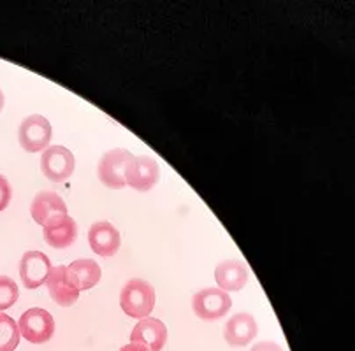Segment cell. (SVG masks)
Segmentation results:
<instances>
[{"mask_svg": "<svg viewBox=\"0 0 355 351\" xmlns=\"http://www.w3.org/2000/svg\"><path fill=\"white\" fill-rule=\"evenodd\" d=\"M120 307L130 318H148L155 307V290L146 280L134 278L121 288Z\"/></svg>", "mask_w": 355, "mask_h": 351, "instance_id": "cell-1", "label": "cell"}, {"mask_svg": "<svg viewBox=\"0 0 355 351\" xmlns=\"http://www.w3.org/2000/svg\"><path fill=\"white\" fill-rule=\"evenodd\" d=\"M31 215L42 228L58 227L67 218V204L58 193L39 192L31 204Z\"/></svg>", "mask_w": 355, "mask_h": 351, "instance_id": "cell-2", "label": "cell"}, {"mask_svg": "<svg viewBox=\"0 0 355 351\" xmlns=\"http://www.w3.org/2000/svg\"><path fill=\"white\" fill-rule=\"evenodd\" d=\"M19 336L32 344L48 343L55 334V320L51 313L42 307H32L19 316Z\"/></svg>", "mask_w": 355, "mask_h": 351, "instance_id": "cell-3", "label": "cell"}, {"mask_svg": "<svg viewBox=\"0 0 355 351\" xmlns=\"http://www.w3.org/2000/svg\"><path fill=\"white\" fill-rule=\"evenodd\" d=\"M53 129L51 123L41 114H31L19 123L18 141L19 146L28 153L44 152L51 143Z\"/></svg>", "mask_w": 355, "mask_h": 351, "instance_id": "cell-4", "label": "cell"}, {"mask_svg": "<svg viewBox=\"0 0 355 351\" xmlns=\"http://www.w3.org/2000/svg\"><path fill=\"white\" fill-rule=\"evenodd\" d=\"M232 307L231 295L220 288H202L192 298V309L197 318L215 321L225 316Z\"/></svg>", "mask_w": 355, "mask_h": 351, "instance_id": "cell-5", "label": "cell"}, {"mask_svg": "<svg viewBox=\"0 0 355 351\" xmlns=\"http://www.w3.org/2000/svg\"><path fill=\"white\" fill-rule=\"evenodd\" d=\"M132 159V153L129 150H121V147L104 153L97 169L101 183L113 190L123 188L127 185L125 183V170H127V165H129Z\"/></svg>", "mask_w": 355, "mask_h": 351, "instance_id": "cell-6", "label": "cell"}, {"mask_svg": "<svg viewBox=\"0 0 355 351\" xmlns=\"http://www.w3.org/2000/svg\"><path fill=\"white\" fill-rule=\"evenodd\" d=\"M74 155L65 146H48L41 156V170L49 181H67L74 172Z\"/></svg>", "mask_w": 355, "mask_h": 351, "instance_id": "cell-7", "label": "cell"}, {"mask_svg": "<svg viewBox=\"0 0 355 351\" xmlns=\"http://www.w3.org/2000/svg\"><path fill=\"white\" fill-rule=\"evenodd\" d=\"M160 178L159 163L148 155L134 156L125 170V183L137 192H148Z\"/></svg>", "mask_w": 355, "mask_h": 351, "instance_id": "cell-8", "label": "cell"}, {"mask_svg": "<svg viewBox=\"0 0 355 351\" xmlns=\"http://www.w3.org/2000/svg\"><path fill=\"white\" fill-rule=\"evenodd\" d=\"M53 265L42 251H27L19 260V276L28 290H35L46 283Z\"/></svg>", "mask_w": 355, "mask_h": 351, "instance_id": "cell-9", "label": "cell"}, {"mask_svg": "<svg viewBox=\"0 0 355 351\" xmlns=\"http://www.w3.org/2000/svg\"><path fill=\"white\" fill-rule=\"evenodd\" d=\"M88 242L98 257H113L121 246V235L113 223L97 222L88 231Z\"/></svg>", "mask_w": 355, "mask_h": 351, "instance_id": "cell-10", "label": "cell"}, {"mask_svg": "<svg viewBox=\"0 0 355 351\" xmlns=\"http://www.w3.org/2000/svg\"><path fill=\"white\" fill-rule=\"evenodd\" d=\"M130 343L143 344L150 351H162L167 343V327L157 318H143L132 329Z\"/></svg>", "mask_w": 355, "mask_h": 351, "instance_id": "cell-11", "label": "cell"}, {"mask_svg": "<svg viewBox=\"0 0 355 351\" xmlns=\"http://www.w3.org/2000/svg\"><path fill=\"white\" fill-rule=\"evenodd\" d=\"M257 336V321L253 320L252 314L238 313L227 320L223 337L229 346H246Z\"/></svg>", "mask_w": 355, "mask_h": 351, "instance_id": "cell-12", "label": "cell"}, {"mask_svg": "<svg viewBox=\"0 0 355 351\" xmlns=\"http://www.w3.org/2000/svg\"><path fill=\"white\" fill-rule=\"evenodd\" d=\"M46 285H48L49 297L53 298V303L58 304V306L71 307L80 298V290L72 287L71 281L67 280L65 265H57V267L51 269Z\"/></svg>", "mask_w": 355, "mask_h": 351, "instance_id": "cell-13", "label": "cell"}, {"mask_svg": "<svg viewBox=\"0 0 355 351\" xmlns=\"http://www.w3.org/2000/svg\"><path fill=\"white\" fill-rule=\"evenodd\" d=\"M248 267L241 260H223L215 269L216 285L225 294L243 290L245 285L248 283Z\"/></svg>", "mask_w": 355, "mask_h": 351, "instance_id": "cell-14", "label": "cell"}, {"mask_svg": "<svg viewBox=\"0 0 355 351\" xmlns=\"http://www.w3.org/2000/svg\"><path fill=\"white\" fill-rule=\"evenodd\" d=\"M65 272H67V280L71 281L72 287H76L80 291L94 288L101 281V276H103L101 265L95 260H90V258L74 260L65 267Z\"/></svg>", "mask_w": 355, "mask_h": 351, "instance_id": "cell-15", "label": "cell"}, {"mask_svg": "<svg viewBox=\"0 0 355 351\" xmlns=\"http://www.w3.org/2000/svg\"><path fill=\"white\" fill-rule=\"evenodd\" d=\"M76 237H78V225H76L74 218H71V216H67L58 227L44 228V241L51 248H67L76 241Z\"/></svg>", "mask_w": 355, "mask_h": 351, "instance_id": "cell-16", "label": "cell"}, {"mask_svg": "<svg viewBox=\"0 0 355 351\" xmlns=\"http://www.w3.org/2000/svg\"><path fill=\"white\" fill-rule=\"evenodd\" d=\"M19 337L18 323L6 313H0V351H15Z\"/></svg>", "mask_w": 355, "mask_h": 351, "instance_id": "cell-17", "label": "cell"}, {"mask_svg": "<svg viewBox=\"0 0 355 351\" xmlns=\"http://www.w3.org/2000/svg\"><path fill=\"white\" fill-rule=\"evenodd\" d=\"M19 297V288L9 276H0V313L16 304Z\"/></svg>", "mask_w": 355, "mask_h": 351, "instance_id": "cell-18", "label": "cell"}, {"mask_svg": "<svg viewBox=\"0 0 355 351\" xmlns=\"http://www.w3.org/2000/svg\"><path fill=\"white\" fill-rule=\"evenodd\" d=\"M11 185H9V181L6 179V176L0 174V211H4V209L8 208L9 202H11Z\"/></svg>", "mask_w": 355, "mask_h": 351, "instance_id": "cell-19", "label": "cell"}, {"mask_svg": "<svg viewBox=\"0 0 355 351\" xmlns=\"http://www.w3.org/2000/svg\"><path fill=\"white\" fill-rule=\"evenodd\" d=\"M250 351H284L280 344L269 343V341H264V343H259L252 348Z\"/></svg>", "mask_w": 355, "mask_h": 351, "instance_id": "cell-20", "label": "cell"}, {"mask_svg": "<svg viewBox=\"0 0 355 351\" xmlns=\"http://www.w3.org/2000/svg\"><path fill=\"white\" fill-rule=\"evenodd\" d=\"M118 351H150V350H148V348H144L143 344L130 343V344H125V346H121Z\"/></svg>", "mask_w": 355, "mask_h": 351, "instance_id": "cell-21", "label": "cell"}, {"mask_svg": "<svg viewBox=\"0 0 355 351\" xmlns=\"http://www.w3.org/2000/svg\"><path fill=\"white\" fill-rule=\"evenodd\" d=\"M2 107H4V93L0 90V111H2Z\"/></svg>", "mask_w": 355, "mask_h": 351, "instance_id": "cell-22", "label": "cell"}]
</instances>
